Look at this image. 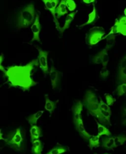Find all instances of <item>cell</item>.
Returning a JSON list of instances; mask_svg holds the SVG:
<instances>
[{
    "label": "cell",
    "mask_w": 126,
    "mask_h": 154,
    "mask_svg": "<svg viewBox=\"0 0 126 154\" xmlns=\"http://www.w3.org/2000/svg\"><path fill=\"white\" fill-rule=\"evenodd\" d=\"M39 65L38 60L35 59L25 65H14L9 66L5 74L11 87L19 88L24 91H28L37 85L32 78V72L35 66Z\"/></svg>",
    "instance_id": "1"
},
{
    "label": "cell",
    "mask_w": 126,
    "mask_h": 154,
    "mask_svg": "<svg viewBox=\"0 0 126 154\" xmlns=\"http://www.w3.org/2000/svg\"><path fill=\"white\" fill-rule=\"evenodd\" d=\"M35 7L33 3H29L22 8L14 19V25L18 30L27 28L31 26L36 16Z\"/></svg>",
    "instance_id": "2"
},
{
    "label": "cell",
    "mask_w": 126,
    "mask_h": 154,
    "mask_svg": "<svg viewBox=\"0 0 126 154\" xmlns=\"http://www.w3.org/2000/svg\"><path fill=\"white\" fill-rule=\"evenodd\" d=\"M4 140L6 145L14 150L24 151L27 147L25 130L21 127L17 128L8 133Z\"/></svg>",
    "instance_id": "3"
},
{
    "label": "cell",
    "mask_w": 126,
    "mask_h": 154,
    "mask_svg": "<svg viewBox=\"0 0 126 154\" xmlns=\"http://www.w3.org/2000/svg\"><path fill=\"white\" fill-rule=\"evenodd\" d=\"M83 103L90 114L97 118L99 117L100 114V101L95 92L92 90H87L83 97Z\"/></svg>",
    "instance_id": "4"
},
{
    "label": "cell",
    "mask_w": 126,
    "mask_h": 154,
    "mask_svg": "<svg viewBox=\"0 0 126 154\" xmlns=\"http://www.w3.org/2000/svg\"><path fill=\"white\" fill-rule=\"evenodd\" d=\"M105 31L102 27L95 26L90 29L87 36V43L92 46L99 43L102 39Z\"/></svg>",
    "instance_id": "5"
},
{
    "label": "cell",
    "mask_w": 126,
    "mask_h": 154,
    "mask_svg": "<svg viewBox=\"0 0 126 154\" xmlns=\"http://www.w3.org/2000/svg\"><path fill=\"white\" fill-rule=\"evenodd\" d=\"M113 45L107 44L105 49H102L92 58V63L93 64H102L103 66H106L109 62L108 52Z\"/></svg>",
    "instance_id": "6"
},
{
    "label": "cell",
    "mask_w": 126,
    "mask_h": 154,
    "mask_svg": "<svg viewBox=\"0 0 126 154\" xmlns=\"http://www.w3.org/2000/svg\"><path fill=\"white\" fill-rule=\"evenodd\" d=\"M36 49L38 51V63L40 69L43 71L44 74H46L49 72V66L48 63V57L49 52L43 50L38 47H36Z\"/></svg>",
    "instance_id": "7"
},
{
    "label": "cell",
    "mask_w": 126,
    "mask_h": 154,
    "mask_svg": "<svg viewBox=\"0 0 126 154\" xmlns=\"http://www.w3.org/2000/svg\"><path fill=\"white\" fill-rule=\"evenodd\" d=\"M61 74L58 71L55 66L52 65L49 71V77L51 82V85L53 90H55L60 84Z\"/></svg>",
    "instance_id": "8"
},
{
    "label": "cell",
    "mask_w": 126,
    "mask_h": 154,
    "mask_svg": "<svg viewBox=\"0 0 126 154\" xmlns=\"http://www.w3.org/2000/svg\"><path fill=\"white\" fill-rule=\"evenodd\" d=\"M31 29L33 33V38L31 41H38L39 42H41L39 35L41 30V25L39 21V15L37 14L35 18V20L33 25L31 26Z\"/></svg>",
    "instance_id": "9"
},
{
    "label": "cell",
    "mask_w": 126,
    "mask_h": 154,
    "mask_svg": "<svg viewBox=\"0 0 126 154\" xmlns=\"http://www.w3.org/2000/svg\"><path fill=\"white\" fill-rule=\"evenodd\" d=\"M74 124L75 125L76 130L80 134V136L84 139L85 140H89V138L92 136L86 130L84 124H83V117H81L79 118L74 123Z\"/></svg>",
    "instance_id": "10"
},
{
    "label": "cell",
    "mask_w": 126,
    "mask_h": 154,
    "mask_svg": "<svg viewBox=\"0 0 126 154\" xmlns=\"http://www.w3.org/2000/svg\"><path fill=\"white\" fill-rule=\"evenodd\" d=\"M83 103L80 100H76L72 106V113H73V121L74 123L79 118L82 117L81 114L84 107Z\"/></svg>",
    "instance_id": "11"
},
{
    "label": "cell",
    "mask_w": 126,
    "mask_h": 154,
    "mask_svg": "<svg viewBox=\"0 0 126 154\" xmlns=\"http://www.w3.org/2000/svg\"><path fill=\"white\" fill-rule=\"evenodd\" d=\"M41 1L44 3V4L46 6V8L48 10H49L51 12V13L52 14L53 18H54V22L55 24V26L58 32H60V29H61V27H60L58 19L57 17L56 8H55L54 7L53 5L51 3V2L49 1V0H41Z\"/></svg>",
    "instance_id": "12"
},
{
    "label": "cell",
    "mask_w": 126,
    "mask_h": 154,
    "mask_svg": "<svg viewBox=\"0 0 126 154\" xmlns=\"http://www.w3.org/2000/svg\"><path fill=\"white\" fill-rule=\"evenodd\" d=\"M116 33H120L124 36H126V26L121 24L118 19L115 20L114 25L112 26L111 31H110V35H114Z\"/></svg>",
    "instance_id": "13"
},
{
    "label": "cell",
    "mask_w": 126,
    "mask_h": 154,
    "mask_svg": "<svg viewBox=\"0 0 126 154\" xmlns=\"http://www.w3.org/2000/svg\"><path fill=\"white\" fill-rule=\"evenodd\" d=\"M101 146L108 150H113L115 149V137L105 136L102 137L101 140Z\"/></svg>",
    "instance_id": "14"
},
{
    "label": "cell",
    "mask_w": 126,
    "mask_h": 154,
    "mask_svg": "<svg viewBox=\"0 0 126 154\" xmlns=\"http://www.w3.org/2000/svg\"><path fill=\"white\" fill-rule=\"evenodd\" d=\"M98 19V14H97V11L95 5L93 3V10L89 14V17H88V20L86 22H85L84 23L81 25L79 26V27H83V26H86L87 25H91L93 23H95L96 22V20Z\"/></svg>",
    "instance_id": "15"
},
{
    "label": "cell",
    "mask_w": 126,
    "mask_h": 154,
    "mask_svg": "<svg viewBox=\"0 0 126 154\" xmlns=\"http://www.w3.org/2000/svg\"><path fill=\"white\" fill-rule=\"evenodd\" d=\"M30 132L31 142L36 140H39V137L43 136L41 128L36 125L31 126Z\"/></svg>",
    "instance_id": "16"
},
{
    "label": "cell",
    "mask_w": 126,
    "mask_h": 154,
    "mask_svg": "<svg viewBox=\"0 0 126 154\" xmlns=\"http://www.w3.org/2000/svg\"><path fill=\"white\" fill-rule=\"evenodd\" d=\"M44 98H45V106H44L45 109L46 111H48V112H49L50 114H52L54 112L55 109H56L57 101H52L49 98L48 95H45Z\"/></svg>",
    "instance_id": "17"
},
{
    "label": "cell",
    "mask_w": 126,
    "mask_h": 154,
    "mask_svg": "<svg viewBox=\"0 0 126 154\" xmlns=\"http://www.w3.org/2000/svg\"><path fill=\"white\" fill-rule=\"evenodd\" d=\"M67 7L65 3V0H61L58 6L56 9V14L57 19L60 18L61 17L67 14L68 13Z\"/></svg>",
    "instance_id": "18"
},
{
    "label": "cell",
    "mask_w": 126,
    "mask_h": 154,
    "mask_svg": "<svg viewBox=\"0 0 126 154\" xmlns=\"http://www.w3.org/2000/svg\"><path fill=\"white\" fill-rule=\"evenodd\" d=\"M76 13H77V11H74V12H72L70 14L67 15V17L65 19V21L64 25V26H63L61 28V29H60V33L61 34H62L63 33L65 32V30H67V29L69 28L71 22H73V20H74V19L75 17V15H76Z\"/></svg>",
    "instance_id": "19"
},
{
    "label": "cell",
    "mask_w": 126,
    "mask_h": 154,
    "mask_svg": "<svg viewBox=\"0 0 126 154\" xmlns=\"http://www.w3.org/2000/svg\"><path fill=\"white\" fill-rule=\"evenodd\" d=\"M32 143V147H31V152L33 154H40L43 152V144L39 140H36Z\"/></svg>",
    "instance_id": "20"
},
{
    "label": "cell",
    "mask_w": 126,
    "mask_h": 154,
    "mask_svg": "<svg viewBox=\"0 0 126 154\" xmlns=\"http://www.w3.org/2000/svg\"><path fill=\"white\" fill-rule=\"evenodd\" d=\"M44 112V111L43 110H40V111H37L36 113H35V114H33L32 115L30 116L29 117H28L27 120H28V124L31 126L36 125L38 119L43 116Z\"/></svg>",
    "instance_id": "21"
},
{
    "label": "cell",
    "mask_w": 126,
    "mask_h": 154,
    "mask_svg": "<svg viewBox=\"0 0 126 154\" xmlns=\"http://www.w3.org/2000/svg\"><path fill=\"white\" fill-rule=\"evenodd\" d=\"M68 151V148L61 144H57L45 154H62Z\"/></svg>",
    "instance_id": "22"
},
{
    "label": "cell",
    "mask_w": 126,
    "mask_h": 154,
    "mask_svg": "<svg viewBox=\"0 0 126 154\" xmlns=\"http://www.w3.org/2000/svg\"><path fill=\"white\" fill-rule=\"evenodd\" d=\"M112 114L100 109V114L97 118L102 124H107L110 125V117Z\"/></svg>",
    "instance_id": "23"
},
{
    "label": "cell",
    "mask_w": 126,
    "mask_h": 154,
    "mask_svg": "<svg viewBox=\"0 0 126 154\" xmlns=\"http://www.w3.org/2000/svg\"><path fill=\"white\" fill-rule=\"evenodd\" d=\"M100 136L98 134L96 136H92L89 141V147L90 149H93L94 148H97L100 146Z\"/></svg>",
    "instance_id": "24"
},
{
    "label": "cell",
    "mask_w": 126,
    "mask_h": 154,
    "mask_svg": "<svg viewBox=\"0 0 126 154\" xmlns=\"http://www.w3.org/2000/svg\"><path fill=\"white\" fill-rule=\"evenodd\" d=\"M97 125V130H98V135L100 136H112V133L109 131L108 128L105 127L103 125L101 124L98 121H96Z\"/></svg>",
    "instance_id": "25"
},
{
    "label": "cell",
    "mask_w": 126,
    "mask_h": 154,
    "mask_svg": "<svg viewBox=\"0 0 126 154\" xmlns=\"http://www.w3.org/2000/svg\"><path fill=\"white\" fill-rule=\"evenodd\" d=\"M116 81L118 84L126 83V68L118 69Z\"/></svg>",
    "instance_id": "26"
},
{
    "label": "cell",
    "mask_w": 126,
    "mask_h": 154,
    "mask_svg": "<svg viewBox=\"0 0 126 154\" xmlns=\"http://www.w3.org/2000/svg\"><path fill=\"white\" fill-rule=\"evenodd\" d=\"M115 137V149L123 145L126 142V135L125 134H120L118 136H114Z\"/></svg>",
    "instance_id": "27"
},
{
    "label": "cell",
    "mask_w": 126,
    "mask_h": 154,
    "mask_svg": "<svg viewBox=\"0 0 126 154\" xmlns=\"http://www.w3.org/2000/svg\"><path fill=\"white\" fill-rule=\"evenodd\" d=\"M116 94L118 96L121 97L126 94V83L119 84L116 90Z\"/></svg>",
    "instance_id": "28"
},
{
    "label": "cell",
    "mask_w": 126,
    "mask_h": 154,
    "mask_svg": "<svg viewBox=\"0 0 126 154\" xmlns=\"http://www.w3.org/2000/svg\"><path fill=\"white\" fill-rule=\"evenodd\" d=\"M67 7L69 11L74 12L76 9V4L74 0H65Z\"/></svg>",
    "instance_id": "29"
},
{
    "label": "cell",
    "mask_w": 126,
    "mask_h": 154,
    "mask_svg": "<svg viewBox=\"0 0 126 154\" xmlns=\"http://www.w3.org/2000/svg\"><path fill=\"white\" fill-rule=\"evenodd\" d=\"M100 108L103 111H106L112 114V110H111V108H110L109 106L106 103H105L101 98H100Z\"/></svg>",
    "instance_id": "30"
},
{
    "label": "cell",
    "mask_w": 126,
    "mask_h": 154,
    "mask_svg": "<svg viewBox=\"0 0 126 154\" xmlns=\"http://www.w3.org/2000/svg\"><path fill=\"white\" fill-rule=\"evenodd\" d=\"M105 97L106 104H108L109 106H113L115 104V103L116 102V99L112 95L106 94L105 95Z\"/></svg>",
    "instance_id": "31"
},
{
    "label": "cell",
    "mask_w": 126,
    "mask_h": 154,
    "mask_svg": "<svg viewBox=\"0 0 126 154\" xmlns=\"http://www.w3.org/2000/svg\"><path fill=\"white\" fill-rule=\"evenodd\" d=\"M109 74V71L106 66H103L100 71V75L102 79H106Z\"/></svg>",
    "instance_id": "32"
},
{
    "label": "cell",
    "mask_w": 126,
    "mask_h": 154,
    "mask_svg": "<svg viewBox=\"0 0 126 154\" xmlns=\"http://www.w3.org/2000/svg\"><path fill=\"white\" fill-rule=\"evenodd\" d=\"M126 68V54L121 58L118 63V69Z\"/></svg>",
    "instance_id": "33"
},
{
    "label": "cell",
    "mask_w": 126,
    "mask_h": 154,
    "mask_svg": "<svg viewBox=\"0 0 126 154\" xmlns=\"http://www.w3.org/2000/svg\"><path fill=\"white\" fill-rule=\"evenodd\" d=\"M3 59H4V55L3 54H2L1 55H0V70H1V71H2L4 74H5L6 72V70L5 69V68H4L3 66Z\"/></svg>",
    "instance_id": "34"
},
{
    "label": "cell",
    "mask_w": 126,
    "mask_h": 154,
    "mask_svg": "<svg viewBox=\"0 0 126 154\" xmlns=\"http://www.w3.org/2000/svg\"><path fill=\"white\" fill-rule=\"evenodd\" d=\"M118 20L121 24L126 26V16H121L118 19Z\"/></svg>",
    "instance_id": "35"
},
{
    "label": "cell",
    "mask_w": 126,
    "mask_h": 154,
    "mask_svg": "<svg viewBox=\"0 0 126 154\" xmlns=\"http://www.w3.org/2000/svg\"><path fill=\"white\" fill-rule=\"evenodd\" d=\"M83 2L86 3V4H90V3H93L95 2L96 0H82Z\"/></svg>",
    "instance_id": "36"
},
{
    "label": "cell",
    "mask_w": 126,
    "mask_h": 154,
    "mask_svg": "<svg viewBox=\"0 0 126 154\" xmlns=\"http://www.w3.org/2000/svg\"><path fill=\"white\" fill-rule=\"evenodd\" d=\"M122 117H126V106H125L123 108V110L122 111Z\"/></svg>",
    "instance_id": "37"
},
{
    "label": "cell",
    "mask_w": 126,
    "mask_h": 154,
    "mask_svg": "<svg viewBox=\"0 0 126 154\" xmlns=\"http://www.w3.org/2000/svg\"><path fill=\"white\" fill-rule=\"evenodd\" d=\"M122 124L124 125H126V118H125L122 121Z\"/></svg>",
    "instance_id": "38"
},
{
    "label": "cell",
    "mask_w": 126,
    "mask_h": 154,
    "mask_svg": "<svg viewBox=\"0 0 126 154\" xmlns=\"http://www.w3.org/2000/svg\"><path fill=\"white\" fill-rule=\"evenodd\" d=\"M124 14H125V16H126V8L124 10Z\"/></svg>",
    "instance_id": "39"
},
{
    "label": "cell",
    "mask_w": 126,
    "mask_h": 154,
    "mask_svg": "<svg viewBox=\"0 0 126 154\" xmlns=\"http://www.w3.org/2000/svg\"><path fill=\"white\" fill-rule=\"evenodd\" d=\"M95 154H109L108 153H95Z\"/></svg>",
    "instance_id": "40"
},
{
    "label": "cell",
    "mask_w": 126,
    "mask_h": 154,
    "mask_svg": "<svg viewBox=\"0 0 126 154\" xmlns=\"http://www.w3.org/2000/svg\"><path fill=\"white\" fill-rule=\"evenodd\" d=\"M40 154H41V153H40Z\"/></svg>",
    "instance_id": "41"
}]
</instances>
